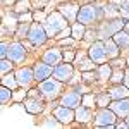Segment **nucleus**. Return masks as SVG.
<instances>
[{
    "label": "nucleus",
    "instance_id": "8",
    "mask_svg": "<svg viewBox=\"0 0 129 129\" xmlns=\"http://www.w3.org/2000/svg\"><path fill=\"white\" fill-rule=\"evenodd\" d=\"M26 55V50L21 43H12L9 47V53H7V59H10L12 62H21Z\"/></svg>",
    "mask_w": 129,
    "mask_h": 129
},
{
    "label": "nucleus",
    "instance_id": "38",
    "mask_svg": "<svg viewBox=\"0 0 129 129\" xmlns=\"http://www.w3.org/2000/svg\"><path fill=\"white\" fill-rule=\"evenodd\" d=\"M62 45H72V40L66 38V40H62Z\"/></svg>",
    "mask_w": 129,
    "mask_h": 129
},
{
    "label": "nucleus",
    "instance_id": "33",
    "mask_svg": "<svg viewBox=\"0 0 129 129\" xmlns=\"http://www.w3.org/2000/svg\"><path fill=\"white\" fill-rule=\"evenodd\" d=\"M93 102H95V98H93L91 95H86V96L83 98V103H84L86 107H91V103H93Z\"/></svg>",
    "mask_w": 129,
    "mask_h": 129
},
{
    "label": "nucleus",
    "instance_id": "10",
    "mask_svg": "<svg viewBox=\"0 0 129 129\" xmlns=\"http://www.w3.org/2000/svg\"><path fill=\"white\" fill-rule=\"evenodd\" d=\"M79 102H81V95L78 91H69V93H66L64 96H62V105L64 107H69V109H76V107H79Z\"/></svg>",
    "mask_w": 129,
    "mask_h": 129
},
{
    "label": "nucleus",
    "instance_id": "18",
    "mask_svg": "<svg viewBox=\"0 0 129 129\" xmlns=\"http://www.w3.org/2000/svg\"><path fill=\"white\" fill-rule=\"evenodd\" d=\"M114 41L119 45L120 48H122V47H127L129 45V33H126V31H122V29L117 31V33L114 35Z\"/></svg>",
    "mask_w": 129,
    "mask_h": 129
},
{
    "label": "nucleus",
    "instance_id": "23",
    "mask_svg": "<svg viewBox=\"0 0 129 129\" xmlns=\"http://www.w3.org/2000/svg\"><path fill=\"white\" fill-rule=\"evenodd\" d=\"M83 35H84V24H81L79 21H78V22L72 26V36H74V38H81Z\"/></svg>",
    "mask_w": 129,
    "mask_h": 129
},
{
    "label": "nucleus",
    "instance_id": "26",
    "mask_svg": "<svg viewBox=\"0 0 129 129\" xmlns=\"http://www.w3.org/2000/svg\"><path fill=\"white\" fill-rule=\"evenodd\" d=\"M110 74H112L110 66H102V67H100V78H102V79H109Z\"/></svg>",
    "mask_w": 129,
    "mask_h": 129
},
{
    "label": "nucleus",
    "instance_id": "16",
    "mask_svg": "<svg viewBox=\"0 0 129 129\" xmlns=\"http://www.w3.org/2000/svg\"><path fill=\"white\" fill-rule=\"evenodd\" d=\"M60 57H62V55H60V52L57 48H50L48 52L43 55V60H45L47 64H50V66H57L60 62Z\"/></svg>",
    "mask_w": 129,
    "mask_h": 129
},
{
    "label": "nucleus",
    "instance_id": "27",
    "mask_svg": "<svg viewBox=\"0 0 129 129\" xmlns=\"http://www.w3.org/2000/svg\"><path fill=\"white\" fill-rule=\"evenodd\" d=\"M55 119H57V117H55ZM55 119L48 117V120H45V122H43L41 126H43V127H59V122H57Z\"/></svg>",
    "mask_w": 129,
    "mask_h": 129
},
{
    "label": "nucleus",
    "instance_id": "3",
    "mask_svg": "<svg viewBox=\"0 0 129 129\" xmlns=\"http://www.w3.org/2000/svg\"><path fill=\"white\" fill-rule=\"evenodd\" d=\"M98 19V7L95 5H84L81 7L79 14H78V21L81 24H91Z\"/></svg>",
    "mask_w": 129,
    "mask_h": 129
},
{
    "label": "nucleus",
    "instance_id": "2",
    "mask_svg": "<svg viewBox=\"0 0 129 129\" xmlns=\"http://www.w3.org/2000/svg\"><path fill=\"white\" fill-rule=\"evenodd\" d=\"M47 36H48V33L45 29V26H41V24H33L29 28V33H28V40L33 45H43Z\"/></svg>",
    "mask_w": 129,
    "mask_h": 129
},
{
    "label": "nucleus",
    "instance_id": "28",
    "mask_svg": "<svg viewBox=\"0 0 129 129\" xmlns=\"http://www.w3.org/2000/svg\"><path fill=\"white\" fill-rule=\"evenodd\" d=\"M28 33H29V28H28V24H21L19 29H17V36H28Z\"/></svg>",
    "mask_w": 129,
    "mask_h": 129
},
{
    "label": "nucleus",
    "instance_id": "42",
    "mask_svg": "<svg viewBox=\"0 0 129 129\" xmlns=\"http://www.w3.org/2000/svg\"><path fill=\"white\" fill-rule=\"evenodd\" d=\"M126 124H127V127H129V115H127V119H126Z\"/></svg>",
    "mask_w": 129,
    "mask_h": 129
},
{
    "label": "nucleus",
    "instance_id": "37",
    "mask_svg": "<svg viewBox=\"0 0 129 129\" xmlns=\"http://www.w3.org/2000/svg\"><path fill=\"white\" fill-rule=\"evenodd\" d=\"M124 81H126V86L129 88V71L126 72V76H124Z\"/></svg>",
    "mask_w": 129,
    "mask_h": 129
},
{
    "label": "nucleus",
    "instance_id": "20",
    "mask_svg": "<svg viewBox=\"0 0 129 129\" xmlns=\"http://www.w3.org/2000/svg\"><path fill=\"white\" fill-rule=\"evenodd\" d=\"M76 117H78V120H81V122H88V120L91 119V112H89L88 107H79V109L76 110Z\"/></svg>",
    "mask_w": 129,
    "mask_h": 129
},
{
    "label": "nucleus",
    "instance_id": "35",
    "mask_svg": "<svg viewBox=\"0 0 129 129\" xmlns=\"http://www.w3.org/2000/svg\"><path fill=\"white\" fill-rule=\"evenodd\" d=\"M64 57H66V60H67V62H71V60H72V57H74V53H72V52H66V55H64Z\"/></svg>",
    "mask_w": 129,
    "mask_h": 129
},
{
    "label": "nucleus",
    "instance_id": "13",
    "mask_svg": "<svg viewBox=\"0 0 129 129\" xmlns=\"http://www.w3.org/2000/svg\"><path fill=\"white\" fill-rule=\"evenodd\" d=\"M16 78H17V83H19L21 86H28L31 81L35 79V72L31 69H28V67H22V69L17 71Z\"/></svg>",
    "mask_w": 129,
    "mask_h": 129
},
{
    "label": "nucleus",
    "instance_id": "22",
    "mask_svg": "<svg viewBox=\"0 0 129 129\" xmlns=\"http://www.w3.org/2000/svg\"><path fill=\"white\" fill-rule=\"evenodd\" d=\"M2 83H4V86H7V88H16L19 83H17V78L16 76H12V74H9V76H4L2 78Z\"/></svg>",
    "mask_w": 129,
    "mask_h": 129
},
{
    "label": "nucleus",
    "instance_id": "34",
    "mask_svg": "<svg viewBox=\"0 0 129 129\" xmlns=\"http://www.w3.org/2000/svg\"><path fill=\"white\" fill-rule=\"evenodd\" d=\"M91 62H93V60H86V62L83 64V69H84V71L91 69V67H93V64H91Z\"/></svg>",
    "mask_w": 129,
    "mask_h": 129
},
{
    "label": "nucleus",
    "instance_id": "9",
    "mask_svg": "<svg viewBox=\"0 0 129 129\" xmlns=\"http://www.w3.org/2000/svg\"><path fill=\"white\" fill-rule=\"evenodd\" d=\"M53 76L59 81H69L72 76V66L71 64H60L53 69Z\"/></svg>",
    "mask_w": 129,
    "mask_h": 129
},
{
    "label": "nucleus",
    "instance_id": "7",
    "mask_svg": "<svg viewBox=\"0 0 129 129\" xmlns=\"http://www.w3.org/2000/svg\"><path fill=\"white\" fill-rule=\"evenodd\" d=\"M122 26H124V22H122V21H119V19L110 21V22L103 24V26L100 28V36H102V38L112 36V35H115L117 31H120V29H122Z\"/></svg>",
    "mask_w": 129,
    "mask_h": 129
},
{
    "label": "nucleus",
    "instance_id": "17",
    "mask_svg": "<svg viewBox=\"0 0 129 129\" xmlns=\"http://www.w3.org/2000/svg\"><path fill=\"white\" fill-rule=\"evenodd\" d=\"M129 95V88L127 86H115L110 89V98L114 100H120V98H127Z\"/></svg>",
    "mask_w": 129,
    "mask_h": 129
},
{
    "label": "nucleus",
    "instance_id": "41",
    "mask_svg": "<svg viewBox=\"0 0 129 129\" xmlns=\"http://www.w3.org/2000/svg\"><path fill=\"white\" fill-rule=\"evenodd\" d=\"M36 2H40V4H45V2H48V0H36Z\"/></svg>",
    "mask_w": 129,
    "mask_h": 129
},
{
    "label": "nucleus",
    "instance_id": "39",
    "mask_svg": "<svg viewBox=\"0 0 129 129\" xmlns=\"http://www.w3.org/2000/svg\"><path fill=\"white\" fill-rule=\"evenodd\" d=\"M41 17H43V14H40V12H36V14H35V19H41Z\"/></svg>",
    "mask_w": 129,
    "mask_h": 129
},
{
    "label": "nucleus",
    "instance_id": "15",
    "mask_svg": "<svg viewBox=\"0 0 129 129\" xmlns=\"http://www.w3.org/2000/svg\"><path fill=\"white\" fill-rule=\"evenodd\" d=\"M55 117H57L62 124H67V122L72 120L74 112H72V109H69V107H59V109L55 110Z\"/></svg>",
    "mask_w": 129,
    "mask_h": 129
},
{
    "label": "nucleus",
    "instance_id": "40",
    "mask_svg": "<svg viewBox=\"0 0 129 129\" xmlns=\"http://www.w3.org/2000/svg\"><path fill=\"white\" fill-rule=\"evenodd\" d=\"M12 2H14V0H4V4H7V5H9V4H12Z\"/></svg>",
    "mask_w": 129,
    "mask_h": 129
},
{
    "label": "nucleus",
    "instance_id": "11",
    "mask_svg": "<svg viewBox=\"0 0 129 129\" xmlns=\"http://www.w3.org/2000/svg\"><path fill=\"white\" fill-rule=\"evenodd\" d=\"M110 109L114 110L117 115H120V117H127L129 115V100H126V98L115 100V102L110 105Z\"/></svg>",
    "mask_w": 129,
    "mask_h": 129
},
{
    "label": "nucleus",
    "instance_id": "1",
    "mask_svg": "<svg viewBox=\"0 0 129 129\" xmlns=\"http://www.w3.org/2000/svg\"><path fill=\"white\" fill-rule=\"evenodd\" d=\"M64 28H66V19H64V16H60L59 12H52L47 17V21H45V29L48 33V36H55Z\"/></svg>",
    "mask_w": 129,
    "mask_h": 129
},
{
    "label": "nucleus",
    "instance_id": "24",
    "mask_svg": "<svg viewBox=\"0 0 129 129\" xmlns=\"http://www.w3.org/2000/svg\"><path fill=\"white\" fill-rule=\"evenodd\" d=\"M9 100H10V88L4 86V88L0 89V102H2V105H5Z\"/></svg>",
    "mask_w": 129,
    "mask_h": 129
},
{
    "label": "nucleus",
    "instance_id": "43",
    "mask_svg": "<svg viewBox=\"0 0 129 129\" xmlns=\"http://www.w3.org/2000/svg\"><path fill=\"white\" fill-rule=\"evenodd\" d=\"M112 2H124V0H112Z\"/></svg>",
    "mask_w": 129,
    "mask_h": 129
},
{
    "label": "nucleus",
    "instance_id": "14",
    "mask_svg": "<svg viewBox=\"0 0 129 129\" xmlns=\"http://www.w3.org/2000/svg\"><path fill=\"white\" fill-rule=\"evenodd\" d=\"M60 12L66 19L74 21L78 19V14H79V7L76 4H66V5H60Z\"/></svg>",
    "mask_w": 129,
    "mask_h": 129
},
{
    "label": "nucleus",
    "instance_id": "31",
    "mask_svg": "<svg viewBox=\"0 0 129 129\" xmlns=\"http://www.w3.org/2000/svg\"><path fill=\"white\" fill-rule=\"evenodd\" d=\"M109 102H110V95H102L98 98V103L103 107V105H109Z\"/></svg>",
    "mask_w": 129,
    "mask_h": 129
},
{
    "label": "nucleus",
    "instance_id": "36",
    "mask_svg": "<svg viewBox=\"0 0 129 129\" xmlns=\"http://www.w3.org/2000/svg\"><path fill=\"white\" fill-rule=\"evenodd\" d=\"M22 96H24V91H19V93H16V95H14V98H16V100H21Z\"/></svg>",
    "mask_w": 129,
    "mask_h": 129
},
{
    "label": "nucleus",
    "instance_id": "29",
    "mask_svg": "<svg viewBox=\"0 0 129 129\" xmlns=\"http://www.w3.org/2000/svg\"><path fill=\"white\" fill-rule=\"evenodd\" d=\"M120 12H122V16H124V17H127V19H129V2H124V4H122Z\"/></svg>",
    "mask_w": 129,
    "mask_h": 129
},
{
    "label": "nucleus",
    "instance_id": "44",
    "mask_svg": "<svg viewBox=\"0 0 129 129\" xmlns=\"http://www.w3.org/2000/svg\"><path fill=\"white\" fill-rule=\"evenodd\" d=\"M127 66H129V59H127Z\"/></svg>",
    "mask_w": 129,
    "mask_h": 129
},
{
    "label": "nucleus",
    "instance_id": "32",
    "mask_svg": "<svg viewBox=\"0 0 129 129\" xmlns=\"http://www.w3.org/2000/svg\"><path fill=\"white\" fill-rule=\"evenodd\" d=\"M124 76H126V74H124L122 71H120V72H115V74H114V78H112V81H115V83H120V81L124 79Z\"/></svg>",
    "mask_w": 129,
    "mask_h": 129
},
{
    "label": "nucleus",
    "instance_id": "25",
    "mask_svg": "<svg viewBox=\"0 0 129 129\" xmlns=\"http://www.w3.org/2000/svg\"><path fill=\"white\" fill-rule=\"evenodd\" d=\"M10 62H12L10 59H2V62H0V64H2V66H0V71H2V74H7V72L12 69V64H10Z\"/></svg>",
    "mask_w": 129,
    "mask_h": 129
},
{
    "label": "nucleus",
    "instance_id": "21",
    "mask_svg": "<svg viewBox=\"0 0 129 129\" xmlns=\"http://www.w3.org/2000/svg\"><path fill=\"white\" fill-rule=\"evenodd\" d=\"M26 110L29 114H38V112L43 110V105H41L38 100H29V102H26Z\"/></svg>",
    "mask_w": 129,
    "mask_h": 129
},
{
    "label": "nucleus",
    "instance_id": "30",
    "mask_svg": "<svg viewBox=\"0 0 129 129\" xmlns=\"http://www.w3.org/2000/svg\"><path fill=\"white\" fill-rule=\"evenodd\" d=\"M0 57H2V59H5V57H7V53H9V45H7V43H2V47H0Z\"/></svg>",
    "mask_w": 129,
    "mask_h": 129
},
{
    "label": "nucleus",
    "instance_id": "19",
    "mask_svg": "<svg viewBox=\"0 0 129 129\" xmlns=\"http://www.w3.org/2000/svg\"><path fill=\"white\" fill-rule=\"evenodd\" d=\"M103 43H105L107 55H109V57H117V53H119V45H117L114 40H107V38H105Z\"/></svg>",
    "mask_w": 129,
    "mask_h": 129
},
{
    "label": "nucleus",
    "instance_id": "12",
    "mask_svg": "<svg viewBox=\"0 0 129 129\" xmlns=\"http://www.w3.org/2000/svg\"><path fill=\"white\" fill-rule=\"evenodd\" d=\"M52 74V66L50 64H36L35 66V79L36 81H45Z\"/></svg>",
    "mask_w": 129,
    "mask_h": 129
},
{
    "label": "nucleus",
    "instance_id": "6",
    "mask_svg": "<svg viewBox=\"0 0 129 129\" xmlns=\"http://www.w3.org/2000/svg\"><path fill=\"white\" fill-rule=\"evenodd\" d=\"M109 55H107V50H105V43L102 41H95L91 47H89V59L93 62H105Z\"/></svg>",
    "mask_w": 129,
    "mask_h": 129
},
{
    "label": "nucleus",
    "instance_id": "4",
    "mask_svg": "<svg viewBox=\"0 0 129 129\" xmlns=\"http://www.w3.org/2000/svg\"><path fill=\"white\" fill-rule=\"evenodd\" d=\"M40 91L47 96V98H55L57 95H59V91H60V83L59 79L55 78V79H47V81H43L40 84Z\"/></svg>",
    "mask_w": 129,
    "mask_h": 129
},
{
    "label": "nucleus",
    "instance_id": "5",
    "mask_svg": "<svg viewBox=\"0 0 129 129\" xmlns=\"http://www.w3.org/2000/svg\"><path fill=\"white\" fill-rule=\"evenodd\" d=\"M114 122H115V112L110 109H103V110H100V114L96 115V126H100V127H115L114 126Z\"/></svg>",
    "mask_w": 129,
    "mask_h": 129
}]
</instances>
